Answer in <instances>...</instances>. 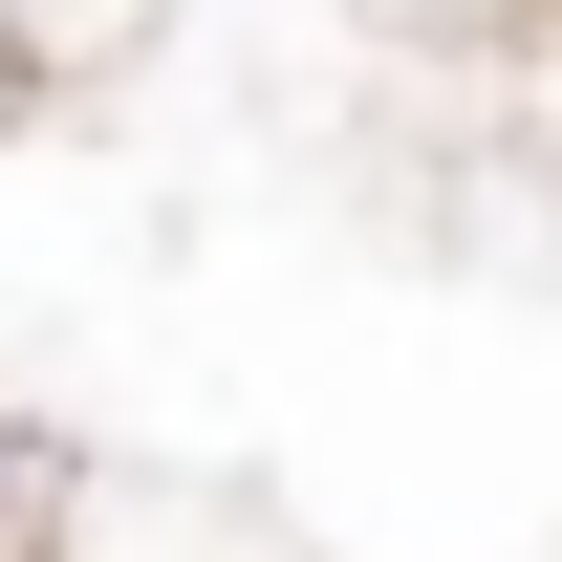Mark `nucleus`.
<instances>
[{
	"mask_svg": "<svg viewBox=\"0 0 562 562\" xmlns=\"http://www.w3.org/2000/svg\"><path fill=\"white\" fill-rule=\"evenodd\" d=\"M44 562H303V541H281L260 497H216V476H87V454H66Z\"/></svg>",
	"mask_w": 562,
	"mask_h": 562,
	"instance_id": "f257e3e1",
	"label": "nucleus"
},
{
	"mask_svg": "<svg viewBox=\"0 0 562 562\" xmlns=\"http://www.w3.org/2000/svg\"><path fill=\"white\" fill-rule=\"evenodd\" d=\"M151 44V0H0V87H109Z\"/></svg>",
	"mask_w": 562,
	"mask_h": 562,
	"instance_id": "f03ea898",
	"label": "nucleus"
},
{
	"mask_svg": "<svg viewBox=\"0 0 562 562\" xmlns=\"http://www.w3.org/2000/svg\"><path fill=\"white\" fill-rule=\"evenodd\" d=\"M44 519H66V432L0 412V562H44Z\"/></svg>",
	"mask_w": 562,
	"mask_h": 562,
	"instance_id": "7ed1b4c3",
	"label": "nucleus"
}]
</instances>
